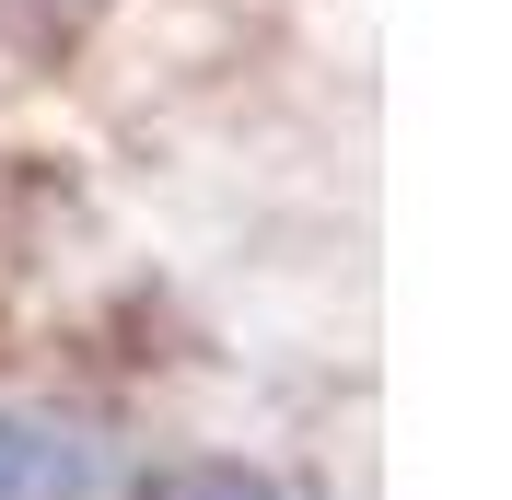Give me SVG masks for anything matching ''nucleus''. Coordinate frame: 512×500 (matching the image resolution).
<instances>
[{"mask_svg":"<svg viewBox=\"0 0 512 500\" xmlns=\"http://www.w3.org/2000/svg\"><path fill=\"white\" fill-rule=\"evenodd\" d=\"M94 489H105V466H94L82 431L0 407V500H94Z\"/></svg>","mask_w":512,"mask_h":500,"instance_id":"nucleus-1","label":"nucleus"},{"mask_svg":"<svg viewBox=\"0 0 512 500\" xmlns=\"http://www.w3.org/2000/svg\"><path fill=\"white\" fill-rule=\"evenodd\" d=\"M163 500H268V489H256V477H233V466H198V477H175Z\"/></svg>","mask_w":512,"mask_h":500,"instance_id":"nucleus-2","label":"nucleus"}]
</instances>
